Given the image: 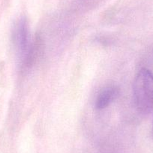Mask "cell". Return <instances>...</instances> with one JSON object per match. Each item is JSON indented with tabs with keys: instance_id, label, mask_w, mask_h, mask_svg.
I'll return each mask as SVG.
<instances>
[{
	"instance_id": "3957f363",
	"label": "cell",
	"mask_w": 153,
	"mask_h": 153,
	"mask_svg": "<svg viewBox=\"0 0 153 153\" xmlns=\"http://www.w3.org/2000/svg\"><path fill=\"white\" fill-rule=\"evenodd\" d=\"M119 95V90L115 86H107L101 89L95 101V107L98 110H103L108 107Z\"/></svg>"
},
{
	"instance_id": "7a4b0ae2",
	"label": "cell",
	"mask_w": 153,
	"mask_h": 153,
	"mask_svg": "<svg viewBox=\"0 0 153 153\" xmlns=\"http://www.w3.org/2000/svg\"><path fill=\"white\" fill-rule=\"evenodd\" d=\"M13 38L16 48L19 53L25 56L29 48V31L27 20L22 17L16 23L13 32Z\"/></svg>"
},
{
	"instance_id": "6da1fadb",
	"label": "cell",
	"mask_w": 153,
	"mask_h": 153,
	"mask_svg": "<svg viewBox=\"0 0 153 153\" xmlns=\"http://www.w3.org/2000/svg\"><path fill=\"white\" fill-rule=\"evenodd\" d=\"M134 97L140 110L148 111L153 107V73L143 68L134 82Z\"/></svg>"
}]
</instances>
